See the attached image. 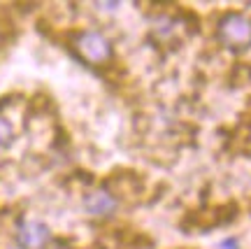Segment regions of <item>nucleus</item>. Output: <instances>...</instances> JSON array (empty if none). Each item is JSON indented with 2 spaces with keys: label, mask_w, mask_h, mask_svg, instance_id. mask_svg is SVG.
Instances as JSON below:
<instances>
[{
  "label": "nucleus",
  "mask_w": 251,
  "mask_h": 249,
  "mask_svg": "<svg viewBox=\"0 0 251 249\" xmlns=\"http://www.w3.org/2000/svg\"><path fill=\"white\" fill-rule=\"evenodd\" d=\"M216 40L230 49L251 47V17L242 12H226L216 21Z\"/></svg>",
  "instance_id": "f257e3e1"
},
{
  "label": "nucleus",
  "mask_w": 251,
  "mask_h": 249,
  "mask_svg": "<svg viewBox=\"0 0 251 249\" xmlns=\"http://www.w3.org/2000/svg\"><path fill=\"white\" fill-rule=\"evenodd\" d=\"M72 47H75L77 56L89 65H105L114 58L112 42L100 30H79L72 37Z\"/></svg>",
  "instance_id": "f03ea898"
},
{
  "label": "nucleus",
  "mask_w": 251,
  "mask_h": 249,
  "mask_svg": "<svg viewBox=\"0 0 251 249\" xmlns=\"http://www.w3.org/2000/svg\"><path fill=\"white\" fill-rule=\"evenodd\" d=\"M51 240V231L40 219H24L17 226V242L21 249H42Z\"/></svg>",
  "instance_id": "7ed1b4c3"
},
{
  "label": "nucleus",
  "mask_w": 251,
  "mask_h": 249,
  "mask_svg": "<svg viewBox=\"0 0 251 249\" xmlns=\"http://www.w3.org/2000/svg\"><path fill=\"white\" fill-rule=\"evenodd\" d=\"M117 196L107 191V189H93L84 196V210L91 214V217H109L117 210Z\"/></svg>",
  "instance_id": "20e7f679"
},
{
  "label": "nucleus",
  "mask_w": 251,
  "mask_h": 249,
  "mask_svg": "<svg viewBox=\"0 0 251 249\" xmlns=\"http://www.w3.org/2000/svg\"><path fill=\"white\" fill-rule=\"evenodd\" d=\"M14 140V126L5 114H0V149L9 147Z\"/></svg>",
  "instance_id": "39448f33"
},
{
  "label": "nucleus",
  "mask_w": 251,
  "mask_h": 249,
  "mask_svg": "<svg viewBox=\"0 0 251 249\" xmlns=\"http://www.w3.org/2000/svg\"><path fill=\"white\" fill-rule=\"evenodd\" d=\"M219 247L221 249H240V240H237V238H226V240L219 242Z\"/></svg>",
  "instance_id": "423d86ee"
},
{
  "label": "nucleus",
  "mask_w": 251,
  "mask_h": 249,
  "mask_svg": "<svg viewBox=\"0 0 251 249\" xmlns=\"http://www.w3.org/2000/svg\"><path fill=\"white\" fill-rule=\"evenodd\" d=\"M98 7H102V9H117L119 2H98Z\"/></svg>",
  "instance_id": "0eeeda50"
},
{
  "label": "nucleus",
  "mask_w": 251,
  "mask_h": 249,
  "mask_svg": "<svg viewBox=\"0 0 251 249\" xmlns=\"http://www.w3.org/2000/svg\"><path fill=\"white\" fill-rule=\"evenodd\" d=\"M51 249H70V247H65V245H54Z\"/></svg>",
  "instance_id": "6e6552de"
}]
</instances>
